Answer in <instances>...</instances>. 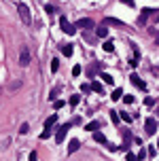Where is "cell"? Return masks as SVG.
<instances>
[{
    "label": "cell",
    "instance_id": "cell-1",
    "mask_svg": "<svg viewBox=\"0 0 159 161\" xmlns=\"http://www.w3.org/2000/svg\"><path fill=\"white\" fill-rule=\"evenodd\" d=\"M60 28H61V32H66L68 36H74V34H76V25H72L66 17H60Z\"/></svg>",
    "mask_w": 159,
    "mask_h": 161
},
{
    "label": "cell",
    "instance_id": "cell-2",
    "mask_svg": "<svg viewBox=\"0 0 159 161\" xmlns=\"http://www.w3.org/2000/svg\"><path fill=\"white\" fill-rule=\"evenodd\" d=\"M17 11H19V17H21V21H24V23H30V21H32V17H30V9H28V4H24V2H19V4H17Z\"/></svg>",
    "mask_w": 159,
    "mask_h": 161
},
{
    "label": "cell",
    "instance_id": "cell-3",
    "mask_svg": "<svg viewBox=\"0 0 159 161\" xmlns=\"http://www.w3.org/2000/svg\"><path fill=\"white\" fill-rule=\"evenodd\" d=\"M98 72H102V62H93V64H89L85 68V74L89 76V79H93Z\"/></svg>",
    "mask_w": 159,
    "mask_h": 161
},
{
    "label": "cell",
    "instance_id": "cell-4",
    "mask_svg": "<svg viewBox=\"0 0 159 161\" xmlns=\"http://www.w3.org/2000/svg\"><path fill=\"white\" fill-rule=\"evenodd\" d=\"M70 125H72V123H64V125L57 129V134H55V144H61V142L66 140V134H68Z\"/></svg>",
    "mask_w": 159,
    "mask_h": 161
},
{
    "label": "cell",
    "instance_id": "cell-5",
    "mask_svg": "<svg viewBox=\"0 0 159 161\" xmlns=\"http://www.w3.org/2000/svg\"><path fill=\"white\" fill-rule=\"evenodd\" d=\"M144 131H147V136H153V134L157 131V121H155L153 117L144 121Z\"/></svg>",
    "mask_w": 159,
    "mask_h": 161
},
{
    "label": "cell",
    "instance_id": "cell-6",
    "mask_svg": "<svg viewBox=\"0 0 159 161\" xmlns=\"http://www.w3.org/2000/svg\"><path fill=\"white\" fill-rule=\"evenodd\" d=\"M30 64V51H28V47H21V51H19V66H28Z\"/></svg>",
    "mask_w": 159,
    "mask_h": 161
},
{
    "label": "cell",
    "instance_id": "cell-7",
    "mask_svg": "<svg viewBox=\"0 0 159 161\" xmlns=\"http://www.w3.org/2000/svg\"><path fill=\"white\" fill-rule=\"evenodd\" d=\"M129 80H132V85H136V87H138V89H142V91H144V89H147V83H144V80L140 79V76H138V74H132V76H129Z\"/></svg>",
    "mask_w": 159,
    "mask_h": 161
},
{
    "label": "cell",
    "instance_id": "cell-8",
    "mask_svg": "<svg viewBox=\"0 0 159 161\" xmlns=\"http://www.w3.org/2000/svg\"><path fill=\"white\" fill-rule=\"evenodd\" d=\"M76 28H81V30H89V28H93V21H91L89 17H83V19H79V21H76Z\"/></svg>",
    "mask_w": 159,
    "mask_h": 161
},
{
    "label": "cell",
    "instance_id": "cell-9",
    "mask_svg": "<svg viewBox=\"0 0 159 161\" xmlns=\"http://www.w3.org/2000/svg\"><path fill=\"white\" fill-rule=\"evenodd\" d=\"M151 13H153V11H151V9H142V13H140V17H138V25H144Z\"/></svg>",
    "mask_w": 159,
    "mask_h": 161
},
{
    "label": "cell",
    "instance_id": "cell-10",
    "mask_svg": "<svg viewBox=\"0 0 159 161\" xmlns=\"http://www.w3.org/2000/svg\"><path fill=\"white\" fill-rule=\"evenodd\" d=\"M96 34H98L100 38H106V36H108V28H106V25H98V28H96Z\"/></svg>",
    "mask_w": 159,
    "mask_h": 161
},
{
    "label": "cell",
    "instance_id": "cell-11",
    "mask_svg": "<svg viewBox=\"0 0 159 161\" xmlns=\"http://www.w3.org/2000/svg\"><path fill=\"white\" fill-rule=\"evenodd\" d=\"M91 91L102 93V95H104V87H102V83H100V80H93V83H91Z\"/></svg>",
    "mask_w": 159,
    "mask_h": 161
},
{
    "label": "cell",
    "instance_id": "cell-12",
    "mask_svg": "<svg viewBox=\"0 0 159 161\" xmlns=\"http://www.w3.org/2000/svg\"><path fill=\"white\" fill-rule=\"evenodd\" d=\"M100 79L104 80V83H106V85H112V83H115V79H112V76H110L108 72H100Z\"/></svg>",
    "mask_w": 159,
    "mask_h": 161
},
{
    "label": "cell",
    "instance_id": "cell-13",
    "mask_svg": "<svg viewBox=\"0 0 159 161\" xmlns=\"http://www.w3.org/2000/svg\"><path fill=\"white\" fill-rule=\"evenodd\" d=\"M93 140H96V142H100V144H104V142H106V136H104L102 131H98V129H96V131H93Z\"/></svg>",
    "mask_w": 159,
    "mask_h": 161
},
{
    "label": "cell",
    "instance_id": "cell-14",
    "mask_svg": "<svg viewBox=\"0 0 159 161\" xmlns=\"http://www.w3.org/2000/svg\"><path fill=\"white\" fill-rule=\"evenodd\" d=\"M79 146H81V142H79V140H70V144H68V153H76Z\"/></svg>",
    "mask_w": 159,
    "mask_h": 161
},
{
    "label": "cell",
    "instance_id": "cell-15",
    "mask_svg": "<svg viewBox=\"0 0 159 161\" xmlns=\"http://www.w3.org/2000/svg\"><path fill=\"white\" fill-rule=\"evenodd\" d=\"M85 129H87V131H91V134H93L96 129H100V121H91V123H87V125H85Z\"/></svg>",
    "mask_w": 159,
    "mask_h": 161
},
{
    "label": "cell",
    "instance_id": "cell-16",
    "mask_svg": "<svg viewBox=\"0 0 159 161\" xmlns=\"http://www.w3.org/2000/svg\"><path fill=\"white\" fill-rule=\"evenodd\" d=\"M102 47H104V51H106V53H112V51H115V43H112V40H106Z\"/></svg>",
    "mask_w": 159,
    "mask_h": 161
},
{
    "label": "cell",
    "instance_id": "cell-17",
    "mask_svg": "<svg viewBox=\"0 0 159 161\" xmlns=\"http://www.w3.org/2000/svg\"><path fill=\"white\" fill-rule=\"evenodd\" d=\"M55 123H57V115H51L49 119L45 121V127H53V125H55Z\"/></svg>",
    "mask_w": 159,
    "mask_h": 161
},
{
    "label": "cell",
    "instance_id": "cell-18",
    "mask_svg": "<svg viewBox=\"0 0 159 161\" xmlns=\"http://www.w3.org/2000/svg\"><path fill=\"white\" fill-rule=\"evenodd\" d=\"M104 23H112V25H119V28H123V21L115 19V17H106V19H104Z\"/></svg>",
    "mask_w": 159,
    "mask_h": 161
},
{
    "label": "cell",
    "instance_id": "cell-19",
    "mask_svg": "<svg viewBox=\"0 0 159 161\" xmlns=\"http://www.w3.org/2000/svg\"><path fill=\"white\" fill-rule=\"evenodd\" d=\"M110 98H112L115 102H119V100H121V98H123V91H121V89H115V91H112V95H110Z\"/></svg>",
    "mask_w": 159,
    "mask_h": 161
},
{
    "label": "cell",
    "instance_id": "cell-20",
    "mask_svg": "<svg viewBox=\"0 0 159 161\" xmlns=\"http://www.w3.org/2000/svg\"><path fill=\"white\" fill-rule=\"evenodd\" d=\"M61 53L70 58V55H72V45H64V47H61Z\"/></svg>",
    "mask_w": 159,
    "mask_h": 161
},
{
    "label": "cell",
    "instance_id": "cell-21",
    "mask_svg": "<svg viewBox=\"0 0 159 161\" xmlns=\"http://www.w3.org/2000/svg\"><path fill=\"white\" fill-rule=\"evenodd\" d=\"M121 119L125 121V123H132V121H134V115H129V113H121Z\"/></svg>",
    "mask_w": 159,
    "mask_h": 161
},
{
    "label": "cell",
    "instance_id": "cell-22",
    "mask_svg": "<svg viewBox=\"0 0 159 161\" xmlns=\"http://www.w3.org/2000/svg\"><path fill=\"white\" fill-rule=\"evenodd\" d=\"M57 68H60V62L53 58V59H51V72H57Z\"/></svg>",
    "mask_w": 159,
    "mask_h": 161
},
{
    "label": "cell",
    "instance_id": "cell-23",
    "mask_svg": "<svg viewBox=\"0 0 159 161\" xmlns=\"http://www.w3.org/2000/svg\"><path fill=\"white\" fill-rule=\"evenodd\" d=\"M110 121H112L115 125H119V115H117L115 110H110Z\"/></svg>",
    "mask_w": 159,
    "mask_h": 161
},
{
    "label": "cell",
    "instance_id": "cell-24",
    "mask_svg": "<svg viewBox=\"0 0 159 161\" xmlns=\"http://www.w3.org/2000/svg\"><path fill=\"white\" fill-rule=\"evenodd\" d=\"M123 102H125V104H134L136 98H134V95H125V93H123Z\"/></svg>",
    "mask_w": 159,
    "mask_h": 161
},
{
    "label": "cell",
    "instance_id": "cell-25",
    "mask_svg": "<svg viewBox=\"0 0 159 161\" xmlns=\"http://www.w3.org/2000/svg\"><path fill=\"white\" fill-rule=\"evenodd\" d=\"M49 136H51V127H45V131L40 134V140H47Z\"/></svg>",
    "mask_w": 159,
    "mask_h": 161
},
{
    "label": "cell",
    "instance_id": "cell-26",
    "mask_svg": "<svg viewBox=\"0 0 159 161\" xmlns=\"http://www.w3.org/2000/svg\"><path fill=\"white\" fill-rule=\"evenodd\" d=\"M81 102V95H70V106H76Z\"/></svg>",
    "mask_w": 159,
    "mask_h": 161
},
{
    "label": "cell",
    "instance_id": "cell-27",
    "mask_svg": "<svg viewBox=\"0 0 159 161\" xmlns=\"http://www.w3.org/2000/svg\"><path fill=\"white\" fill-rule=\"evenodd\" d=\"M81 72H83V68H81L79 64H76V66H74V68H72V76H79Z\"/></svg>",
    "mask_w": 159,
    "mask_h": 161
},
{
    "label": "cell",
    "instance_id": "cell-28",
    "mask_svg": "<svg viewBox=\"0 0 159 161\" xmlns=\"http://www.w3.org/2000/svg\"><path fill=\"white\" fill-rule=\"evenodd\" d=\"M81 91H83V93L87 95V93L91 91V85H87V83H83V85H81Z\"/></svg>",
    "mask_w": 159,
    "mask_h": 161
},
{
    "label": "cell",
    "instance_id": "cell-29",
    "mask_svg": "<svg viewBox=\"0 0 159 161\" xmlns=\"http://www.w3.org/2000/svg\"><path fill=\"white\" fill-rule=\"evenodd\" d=\"M64 100H55V104H53V106H55V110H60V108H64Z\"/></svg>",
    "mask_w": 159,
    "mask_h": 161
},
{
    "label": "cell",
    "instance_id": "cell-30",
    "mask_svg": "<svg viewBox=\"0 0 159 161\" xmlns=\"http://www.w3.org/2000/svg\"><path fill=\"white\" fill-rule=\"evenodd\" d=\"M45 11H47V15H53V13H55V7H51V4H47V7H45Z\"/></svg>",
    "mask_w": 159,
    "mask_h": 161
},
{
    "label": "cell",
    "instance_id": "cell-31",
    "mask_svg": "<svg viewBox=\"0 0 159 161\" xmlns=\"http://www.w3.org/2000/svg\"><path fill=\"white\" fill-rule=\"evenodd\" d=\"M28 131H30V125H28V123H24V125H21V129H19V134H28Z\"/></svg>",
    "mask_w": 159,
    "mask_h": 161
},
{
    "label": "cell",
    "instance_id": "cell-32",
    "mask_svg": "<svg viewBox=\"0 0 159 161\" xmlns=\"http://www.w3.org/2000/svg\"><path fill=\"white\" fill-rule=\"evenodd\" d=\"M144 104H147V106H153L155 100H153V98H144Z\"/></svg>",
    "mask_w": 159,
    "mask_h": 161
},
{
    "label": "cell",
    "instance_id": "cell-33",
    "mask_svg": "<svg viewBox=\"0 0 159 161\" xmlns=\"http://www.w3.org/2000/svg\"><path fill=\"white\" fill-rule=\"evenodd\" d=\"M147 153H148V155H151V157H155V155H157V150L153 149V146H148V150H147Z\"/></svg>",
    "mask_w": 159,
    "mask_h": 161
},
{
    "label": "cell",
    "instance_id": "cell-34",
    "mask_svg": "<svg viewBox=\"0 0 159 161\" xmlns=\"http://www.w3.org/2000/svg\"><path fill=\"white\" fill-rule=\"evenodd\" d=\"M108 150H112V153H117V150H119V146H117V144H108Z\"/></svg>",
    "mask_w": 159,
    "mask_h": 161
},
{
    "label": "cell",
    "instance_id": "cell-35",
    "mask_svg": "<svg viewBox=\"0 0 159 161\" xmlns=\"http://www.w3.org/2000/svg\"><path fill=\"white\" fill-rule=\"evenodd\" d=\"M144 157H147V150L142 149V150H140V153H138V159H144Z\"/></svg>",
    "mask_w": 159,
    "mask_h": 161
},
{
    "label": "cell",
    "instance_id": "cell-36",
    "mask_svg": "<svg viewBox=\"0 0 159 161\" xmlns=\"http://www.w3.org/2000/svg\"><path fill=\"white\" fill-rule=\"evenodd\" d=\"M123 4H127V7H134V0H121Z\"/></svg>",
    "mask_w": 159,
    "mask_h": 161
},
{
    "label": "cell",
    "instance_id": "cell-37",
    "mask_svg": "<svg viewBox=\"0 0 159 161\" xmlns=\"http://www.w3.org/2000/svg\"><path fill=\"white\" fill-rule=\"evenodd\" d=\"M155 21H157V23H159V13H157V15H155Z\"/></svg>",
    "mask_w": 159,
    "mask_h": 161
},
{
    "label": "cell",
    "instance_id": "cell-38",
    "mask_svg": "<svg viewBox=\"0 0 159 161\" xmlns=\"http://www.w3.org/2000/svg\"><path fill=\"white\" fill-rule=\"evenodd\" d=\"M157 146H159V140H157Z\"/></svg>",
    "mask_w": 159,
    "mask_h": 161
},
{
    "label": "cell",
    "instance_id": "cell-39",
    "mask_svg": "<svg viewBox=\"0 0 159 161\" xmlns=\"http://www.w3.org/2000/svg\"><path fill=\"white\" fill-rule=\"evenodd\" d=\"M157 115H159V108H157Z\"/></svg>",
    "mask_w": 159,
    "mask_h": 161
}]
</instances>
